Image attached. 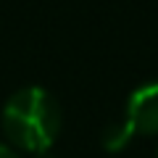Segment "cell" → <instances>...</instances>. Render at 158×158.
<instances>
[{
  "label": "cell",
  "mask_w": 158,
  "mask_h": 158,
  "mask_svg": "<svg viewBox=\"0 0 158 158\" xmlns=\"http://www.w3.org/2000/svg\"><path fill=\"white\" fill-rule=\"evenodd\" d=\"M3 132L24 153H48L61 132V106L42 87H24L3 106Z\"/></svg>",
  "instance_id": "1"
},
{
  "label": "cell",
  "mask_w": 158,
  "mask_h": 158,
  "mask_svg": "<svg viewBox=\"0 0 158 158\" xmlns=\"http://www.w3.org/2000/svg\"><path fill=\"white\" fill-rule=\"evenodd\" d=\"M124 121L132 127L135 135H158V82L142 85L129 95Z\"/></svg>",
  "instance_id": "2"
},
{
  "label": "cell",
  "mask_w": 158,
  "mask_h": 158,
  "mask_svg": "<svg viewBox=\"0 0 158 158\" xmlns=\"http://www.w3.org/2000/svg\"><path fill=\"white\" fill-rule=\"evenodd\" d=\"M132 137H135V132H132V127L127 121H113L106 129V135H103V148L108 153H118V150H124L129 145Z\"/></svg>",
  "instance_id": "3"
},
{
  "label": "cell",
  "mask_w": 158,
  "mask_h": 158,
  "mask_svg": "<svg viewBox=\"0 0 158 158\" xmlns=\"http://www.w3.org/2000/svg\"><path fill=\"white\" fill-rule=\"evenodd\" d=\"M0 158H19V156H16L8 145H3V142H0Z\"/></svg>",
  "instance_id": "4"
},
{
  "label": "cell",
  "mask_w": 158,
  "mask_h": 158,
  "mask_svg": "<svg viewBox=\"0 0 158 158\" xmlns=\"http://www.w3.org/2000/svg\"><path fill=\"white\" fill-rule=\"evenodd\" d=\"M32 158H53L50 153H37V156H32Z\"/></svg>",
  "instance_id": "5"
}]
</instances>
